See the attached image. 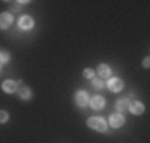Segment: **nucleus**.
I'll return each instance as SVG.
<instances>
[{
	"label": "nucleus",
	"mask_w": 150,
	"mask_h": 143,
	"mask_svg": "<svg viewBox=\"0 0 150 143\" xmlns=\"http://www.w3.org/2000/svg\"><path fill=\"white\" fill-rule=\"evenodd\" d=\"M144 105H142L141 102H137V100H136V102H129V111L133 113V114H142L144 113Z\"/></svg>",
	"instance_id": "obj_10"
},
{
	"label": "nucleus",
	"mask_w": 150,
	"mask_h": 143,
	"mask_svg": "<svg viewBox=\"0 0 150 143\" xmlns=\"http://www.w3.org/2000/svg\"><path fill=\"white\" fill-rule=\"evenodd\" d=\"M90 105L93 110H102L105 107V99L102 95H94L91 100H90Z\"/></svg>",
	"instance_id": "obj_7"
},
{
	"label": "nucleus",
	"mask_w": 150,
	"mask_h": 143,
	"mask_svg": "<svg viewBox=\"0 0 150 143\" xmlns=\"http://www.w3.org/2000/svg\"><path fill=\"white\" fill-rule=\"evenodd\" d=\"M107 88L110 89V92H120L121 89H123V81H121L118 76H112L107 81Z\"/></svg>",
	"instance_id": "obj_2"
},
{
	"label": "nucleus",
	"mask_w": 150,
	"mask_h": 143,
	"mask_svg": "<svg viewBox=\"0 0 150 143\" xmlns=\"http://www.w3.org/2000/svg\"><path fill=\"white\" fill-rule=\"evenodd\" d=\"M142 65H144L145 69H149V65H150V59H149V57H145V59L142 60Z\"/></svg>",
	"instance_id": "obj_17"
},
{
	"label": "nucleus",
	"mask_w": 150,
	"mask_h": 143,
	"mask_svg": "<svg viewBox=\"0 0 150 143\" xmlns=\"http://www.w3.org/2000/svg\"><path fill=\"white\" fill-rule=\"evenodd\" d=\"M83 76H85V78H90V80H91V78H94V70L85 69V70H83Z\"/></svg>",
	"instance_id": "obj_16"
},
{
	"label": "nucleus",
	"mask_w": 150,
	"mask_h": 143,
	"mask_svg": "<svg viewBox=\"0 0 150 143\" xmlns=\"http://www.w3.org/2000/svg\"><path fill=\"white\" fill-rule=\"evenodd\" d=\"M19 29L21 30H30L32 27H34V19H32L30 16H26V14H24V16H21L19 18Z\"/></svg>",
	"instance_id": "obj_6"
},
{
	"label": "nucleus",
	"mask_w": 150,
	"mask_h": 143,
	"mask_svg": "<svg viewBox=\"0 0 150 143\" xmlns=\"http://www.w3.org/2000/svg\"><path fill=\"white\" fill-rule=\"evenodd\" d=\"M98 75L101 78L110 76V67L107 65V64H99V65H98Z\"/></svg>",
	"instance_id": "obj_11"
},
{
	"label": "nucleus",
	"mask_w": 150,
	"mask_h": 143,
	"mask_svg": "<svg viewBox=\"0 0 150 143\" xmlns=\"http://www.w3.org/2000/svg\"><path fill=\"white\" fill-rule=\"evenodd\" d=\"M93 86H94V89H104V81H102V78H94V80H93Z\"/></svg>",
	"instance_id": "obj_13"
},
{
	"label": "nucleus",
	"mask_w": 150,
	"mask_h": 143,
	"mask_svg": "<svg viewBox=\"0 0 150 143\" xmlns=\"http://www.w3.org/2000/svg\"><path fill=\"white\" fill-rule=\"evenodd\" d=\"M75 103H77L78 107H86L88 103H90V97H88V94L85 91H78L77 94H75Z\"/></svg>",
	"instance_id": "obj_5"
},
{
	"label": "nucleus",
	"mask_w": 150,
	"mask_h": 143,
	"mask_svg": "<svg viewBox=\"0 0 150 143\" xmlns=\"http://www.w3.org/2000/svg\"><path fill=\"white\" fill-rule=\"evenodd\" d=\"M13 24V14L11 13H2L0 14V29L6 30Z\"/></svg>",
	"instance_id": "obj_4"
},
{
	"label": "nucleus",
	"mask_w": 150,
	"mask_h": 143,
	"mask_svg": "<svg viewBox=\"0 0 150 143\" xmlns=\"http://www.w3.org/2000/svg\"><path fill=\"white\" fill-rule=\"evenodd\" d=\"M6 121H8V113L5 110H0V124L6 123Z\"/></svg>",
	"instance_id": "obj_15"
},
{
	"label": "nucleus",
	"mask_w": 150,
	"mask_h": 143,
	"mask_svg": "<svg viewBox=\"0 0 150 143\" xmlns=\"http://www.w3.org/2000/svg\"><path fill=\"white\" fill-rule=\"evenodd\" d=\"M2 89L3 92H6V94H13V92L18 91V83L13 80H5L2 83Z\"/></svg>",
	"instance_id": "obj_8"
},
{
	"label": "nucleus",
	"mask_w": 150,
	"mask_h": 143,
	"mask_svg": "<svg viewBox=\"0 0 150 143\" xmlns=\"http://www.w3.org/2000/svg\"><path fill=\"white\" fill-rule=\"evenodd\" d=\"M18 95H19V99H23V100H29L30 99V88H27V86H24L23 83L19 81V88H18Z\"/></svg>",
	"instance_id": "obj_9"
},
{
	"label": "nucleus",
	"mask_w": 150,
	"mask_h": 143,
	"mask_svg": "<svg viewBox=\"0 0 150 143\" xmlns=\"http://www.w3.org/2000/svg\"><path fill=\"white\" fill-rule=\"evenodd\" d=\"M109 124H110L112 127H115V129L121 127V126L125 124L123 114H121V113H112V114H110V118H109Z\"/></svg>",
	"instance_id": "obj_3"
},
{
	"label": "nucleus",
	"mask_w": 150,
	"mask_h": 143,
	"mask_svg": "<svg viewBox=\"0 0 150 143\" xmlns=\"http://www.w3.org/2000/svg\"><path fill=\"white\" fill-rule=\"evenodd\" d=\"M86 126L96 132H105L107 130V123L99 116H90L86 119Z\"/></svg>",
	"instance_id": "obj_1"
},
{
	"label": "nucleus",
	"mask_w": 150,
	"mask_h": 143,
	"mask_svg": "<svg viewBox=\"0 0 150 143\" xmlns=\"http://www.w3.org/2000/svg\"><path fill=\"white\" fill-rule=\"evenodd\" d=\"M129 108V100L128 99H118L117 100V110L118 111H125V110Z\"/></svg>",
	"instance_id": "obj_12"
},
{
	"label": "nucleus",
	"mask_w": 150,
	"mask_h": 143,
	"mask_svg": "<svg viewBox=\"0 0 150 143\" xmlns=\"http://www.w3.org/2000/svg\"><path fill=\"white\" fill-rule=\"evenodd\" d=\"M10 60V54L6 51H3V53H0V64H5V62H8Z\"/></svg>",
	"instance_id": "obj_14"
}]
</instances>
